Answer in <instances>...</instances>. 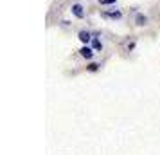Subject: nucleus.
Instances as JSON below:
<instances>
[{"label": "nucleus", "instance_id": "obj_1", "mask_svg": "<svg viewBox=\"0 0 160 155\" xmlns=\"http://www.w3.org/2000/svg\"><path fill=\"white\" fill-rule=\"evenodd\" d=\"M70 11H72V15L76 16V18H85V9H83V6H81V4H72V9H70Z\"/></svg>", "mask_w": 160, "mask_h": 155}, {"label": "nucleus", "instance_id": "obj_6", "mask_svg": "<svg viewBox=\"0 0 160 155\" xmlns=\"http://www.w3.org/2000/svg\"><path fill=\"white\" fill-rule=\"evenodd\" d=\"M92 49H94V51H101L102 49V44H101L99 38H94V40H92Z\"/></svg>", "mask_w": 160, "mask_h": 155}, {"label": "nucleus", "instance_id": "obj_3", "mask_svg": "<svg viewBox=\"0 0 160 155\" xmlns=\"http://www.w3.org/2000/svg\"><path fill=\"white\" fill-rule=\"evenodd\" d=\"M101 16H102V18H112V20H119V18H122V13H121V11H102Z\"/></svg>", "mask_w": 160, "mask_h": 155}, {"label": "nucleus", "instance_id": "obj_7", "mask_svg": "<svg viewBox=\"0 0 160 155\" xmlns=\"http://www.w3.org/2000/svg\"><path fill=\"white\" fill-rule=\"evenodd\" d=\"M99 67H101V65H97V63H90V65H88V70H90V72H95Z\"/></svg>", "mask_w": 160, "mask_h": 155}, {"label": "nucleus", "instance_id": "obj_8", "mask_svg": "<svg viewBox=\"0 0 160 155\" xmlns=\"http://www.w3.org/2000/svg\"><path fill=\"white\" fill-rule=\"evenodd\" d=\"M117 0H99V4L101 6H110V4H115Z\"/></svg>", "mask_w": 160, "mask_h": 155}, {"label": "nucleus", "instance_id": "obj_5", "mask_svg": "<svg viewBox=\"0 0 160 155\" xmlns=\"http://www.w3.org/2000/svg\"><path fill=\"white\" fill-rule=\"evenodd\" d=\"M135 23H137L138 27H142V25H146L148 23V16L142 15V13H138L137 16H135Z\"/></svg>", "mask_w": 160, "mask_h": 155}, {"label": "nucleus", "instance_id": "obj_4", "mask_svg": "<svg viewBox=\"0 0 160 155\" xmlns=\"http://www.w3.org/2000/svg\"><path fill=\"white\" fill-rule=\"evenodd\" d=\"M79 54L83 56V58L92 59V58H94V49H92V47H88V45H83V47H81V51H79Z\"/></svg>", "mask_w": 160, "mask_h": 155}, {"label": "nucleus", "instance_id": "obj_2", "mask_svg": "<svg viewBox=\"0 0 160 155\" xmlns=\"http://www.w3.org/2000/svg\"><path fill=\"white\" fill-rule=\"evenodd\" d=\"M78 38H79L81 44H85V45H88L92 40H94V38H92V33H88V31H79Z\"/></svg>", "mask_w": 160, "mask_h": 155}]
</instances>
